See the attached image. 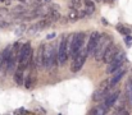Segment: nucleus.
<instances>
[{
    "instance_id": "obj_1",
    "label": "nucleus",
    "mask_w": 132,
    "mask_h": 115,
    "mask_svg": "<svg viewBox=\"0 0 132 115\" xmlns=\"http://www.w3.org/2000/svg\"><path fill=\"white\" fill-rule=\"evenodd\" d=\"M32 59V50H31V43L26 42L24 45H22L19 47V52H18V69L24 70Z\"/></svg>"
},
{
    "instance_id": "obj_2",
    "label": "nucleus",
    "mask_w": 132,
    "mask_h": 115,
    "mask_svg": "<svg viewBox=\"0 0 132 115\" xmlns=\"http://www.w3.org/2000/svg\"><path fill=\"white\" fill-rule=\"evenodd\" d=\"M112 43V37L110 35H100V38L95 46V50H94V55H95V59L96 60H101L103 59V55H104V51L106 50V47Z\"/></svg>"
},
{
    "instance_id": "obj_3",
    "label": "nucleus",
    "mask_w": 132,
    "mask_h": 115,
    "mask_svg": "<svg viewBox=\"0 0 132 115\" xmlns=\"http://www.w3.org/2000/svg\"><path fill=\"white\" fill-rule=\"evenodd\" d=\"M84 40H85V33L84 32H80V33L73 35L72 38H71V43L68 46V54L72 55V56H75L78 51H81Z\"/></svg>"
},
{
    "instance_id": "obj_4",
    "label": "nucleus",
    "mask_w": 132,
    "mask_h": 115,
    "mask_svg": "<svg viewBox=\"0 0 132 115\" xmlns=\"http://www.w3.org/2000/svg\"><path fill=\"white\" fill-rule=\"evenodd\" d=\"M58 61L56 51L54 49V45H49L44 49V67L45 68H53Z\"/></svg>"
},
{
    "instance_id": "obj_5",
    "label": "nucleus",
    "mask_w": 132,
    "mask_h": 115,
    "mask_svg": "<svg viewBox=\"0 0 132 115\" xmlns=\"http://www.w3.org/2000/svg\"><path fill=\"white\" fill-rule=\"evenodd\" d=\"M125 60H126V54H125V52H122V51H118V52H117V55L112 59V61H110V63H108V64H109V67L106 68V73H108V74H110V73H114L116 70H118V69L123 65Z\"/></svg>"
},
{
    "instance_id": "obj_6",
    "label": "nucleus",
    "mask_w": 132,
    "mask_h": 115,
    "mask_svg": "<svg viewBox=\"0 0 132 115\" xmlns=\"http://www.w3.org/2000/svg\"><path fill=\"white\" fill-rule=\"evenodd\" d=\"M56 58H58V61L59 64H64L68 59V40L67 37L62 38V42L59 45V50L56 52Z\"/></svg>"
},
{
    "instance_id": "obj_7",
    "label": "nucleus",
    "mask_w": 132,
    "mask_h": 115,
    "mask_svg": "<svg viewBox=\"0 0 132 115\" xmlns=\"http://www.w3.org/2000/svg\"><path fill=\"white\" fill-rule=\"evenodd\" d=\"M86 55H87V52H86V50L85 51H82V52H77L75 56H73V63H72V72H78L82 67H84V64H85V60H86Z\"/></svg>"
},
{
    "instance_id": "obj_8",
    "label": "nucleus",
    "mask_w": 132,
    "mask_h": 115,
    "mask_svg": "<svg viewBox=\"0 0 132 115\" xmlns=\"http://www.w3.org/2000/svg\"><path fill=\"white\" fill-rule=\"evenodd\" d=\"M119 51V49H118V46L117 45H113V43H110L108 47H106V50L104 51V55H103V60L108 64V63H110L112 61V59L117 55V52Z\"/></svg>"
},
{
    "instance_id": "obj_9",
    "label": "nucleus",
    "mask_w": 132,
    "mask_h": 115,
    "mask_svg": "<svg viewBox=\"0 0 132 115\" xmlns=\"http://www.w3.org/2000/svg\"><path fill=\"white\" fill-rule=\"evenodd\" d=\"M99 38H100V33L99 32H92L91 33V36L88 38V42H87V49H86V52L87 54H92L94 52V50H95V46H96V43H97V41H99Z\"/></svg>"
},
{
    "instance_id": "obj_10",
    "label": "nucleus",
    "mask_w": 132,
    "mask_h": 115,
    "mask_svg": "<svg viewBox=\"0 0 132 115\" xmlns=\"http://www.w3.org/2000/svg\"><path fill=\"white\" fill-rule=\"evenodd\" d=\"M44 49H45V46L41 45L39 47V50L36 51V56H32L34 58L35 67H44Z\"/></svg>"
},
{
    "instance_id": "obj_11",
    "label": "nucleus",
    "mask_w": 132,
    "mask_h": 115,
    "mask_svg": "<svg viewBox=\"0 0 132 115\" xmlns=\"http://www.w3.org/2000/svg\"><path fill=\"white\" fill-rule=\"evenodd\" d=\"M118 97H119V92H114V93H112V95H109V96H105V97H104V99H105V101H104V108H105V109L112 108V106L114 105V102L118 100Z\"/></svg>"
},
{
    "instance_id": "obj_12",
    "label": "nucleus",
    "mask_w": 132,
    "mask_h": 115,
    "mask_svg": "<svg viewBox=\"0 0 132 115\" xmlns=\"http://www.w3.org/2000/svg\"><path fill=\"white\" fill-rule=\"evenodd\" d=\"M125 73H126V70H121V72H118L117 74H114V77H112L110 78V81H108V84H109V88H112V87H114L121 79H122V77L125 76Z\"/></svg>"
},
{
    "instance_id": "obj_13",
    "label": "nucleus",
    "mask_w": 132,
    "mask_h": 115,
    "mask_svg": "<svg viewBox=\"0 0 132 115\" xmlns=\"http://www.w3.org/2000/svg\"><path fill=\"white\" fill-rule=\"evenodd\" d=\"M105 96H106V90H103V88L99 87V88L94 92V95H92V100L97 102V101H101Z\"/></svg>"
},
{
    "instance_id": "obj_14",
    "label": "nucleus",
    "mask_w": 132,
    "mask_h": 115,
    "mask_svg": "<svg viewBox=\"0 0 132 115\" xmlns=\"http://www.w3.org/2000/svg\"><path fill=\"white\" fill-rule=\"evenodd\" d=\"M14 82L17 83V84H23V70H21V69H18L15 73H14Z\"/></svg>"
},
{
    "instance_id": "obj_15",
    "label": "nucleus",
    "mask_w": 132,
    "mask_h": 115,
    "mask_svg": "<svg viewBox=\"0 0 132 115\" xmlns=\"http://www.w3.org/2000/svg\"><path fill=\"white\" fill-rule=\"evenodd\" d=\"M50 22H51V21L46 18V19H43V21L37 22L35 26H36V27H37V28L41 31V30H44V28H46V27H50Z\"/></svg>"
},
{
    "instance_id": "obj_16",
    "label": "nucleus",
    "mask_w": 132,
    "mask_h": 115,
    "mask_svg": "<svg viewBox=\"0 0 132 115\" xmlns=\"http://www.w3.org/2000/svg\"><path fill=\"white\" fill-rule=\"evenodd\" d=\"M85 4H86V14L90 15V14H92L94 13V10H95V6H94V3L91 1V0H86L85 1Z\"/></svg>"
},
{
    "instance_id": "obj_17",
    "label": "nucleus",
    "mask_w": 132,
    "mask_h": 115,
    "mask_svg": "<svg viewBox=\"0 0 132 115\" xmlns=\"http://www.w3.org/2000/svg\"><path fill=\"white\" fill-rule=\"evenodd\" d=\"M34 83H35V77L31 74V76L27 77V79H26V83H24L26 84V88H28V90L34 87Z\"/></svg>"
},
{
    "instance_id": "obj_18",
    "label": "nucleus",
    "mask_w": 132,
    "mask_h": 115,
    "mask_svg": "<svg viewBox=\"0 0 132 115\" xmlns=\"http://www.w3.org/2000/svg\"><path fill=\"white\" fill-rule=\"evenodd\" d=\"M49 19H50V21H59V19H60V14H59V12H56V10L50 12Z\"/></svg>"
},
{
    "instance_id": "obj_19",
    "label": "nucleus",
    "mask_w": 132,
    "mask_h": 115,
    "mask_svg": "<svg viewBox=\"0 0 132 115\" xmlns=\"http://www.w3.org/2000/svg\"><path fill=\"white\" fill-rule=\"evenodd\" d=\"M117 31H119V32L123 33L125 36H128V35H130V30H127L123 24H118V26H117Z\"/></svg>"
},
{
    "instance_id": "obj_20",
    "label": "nucleus",
    "mask_w": 132,
    "mask_h": 115,
    "mask_svg": "<svg viewBox=\"0 0 132 115\" xmlns=\"http://www.w3.org/2000/svg\"><path fill=\"white\" fill-rule=\"evenodd\" d=\"M68 19H71V21H76V19H78V17H77V10L72 9V10L68 13Z\"/></svg>"
},
{
    "instance_id": "obj_21",
    "label": "nucleus",
    "mask_w": 132,
    "mask_h": 115,
    "mask_svg": "<svg viewBox=\"0 0 132 115\" xmlns=\"http://www.w3.org/2000/svg\"><path fill=\"white\" fill-rule=\"evenodd\" d=\"M127 91H128V99L132 104V79H130L128 83H127Z\"/></svg>"
},
{
    "instance_id": "obj_22",
    "label": "nucleus",
    "mask_w": 132,
    "mask_h": 115,
    "mask_svg": "<svg viewBox=\"0 0 132 115\" xmlns=\"http://www.w3.org/2000/svg\"><path fill=\"white\" fill-rule=\"evenodd\" d=\"M87 14H86V12L85 10H77V17H78V19H82V18H85Z\"/></svg>"
},
{
    "instance_id": "obj_23",
    "label": "nucleus",
    "mask_w": 132,
    "mask_h": 115,
    "mask_svg": "<svg viewBox=\"0 0 132 115\" xmlns=\"http://www.w3.org/2000/svg\"><path fill=\"white\" fill-rule=\"evenodd\" d=\"M41 0H31V5L35 6V8H40L41 6Z\"/></svg>"
},
{
    "instance_id": "obj_24",
    "label": "nucleus",
    "mask_w": 132,
    "mask_h": 115,
    "mask_svg": "<svg viewBox=\"0 0 132 115\" xmlns=\"http://www.w3.org/2000/svg\"><path fill=\"white\" fill-rule=\"evenodd\" d=\"M80 5H81V0H72V8L80 9Z\"/></svg>"
},
{
    "instance_id": "obj_25",
    "label": "nucleus",
    "mask_w": 132,
    "mask_h": 115,
    "mask_svg": "<svg viewBox=\"0 0 132 115\" xmlns=\"http://www.w3.org/2000/svg\"><path fill=\"white\" fill-rule=\"evenodd\" d=\"M54 37H55V33H50V35H47V36H46L47 40H51V38H54Z\"/></svg>"
},
{
    "instance_id": "obj_26",
    "label": "nucleus",
    "mask_w": 132,
    "mask_h": 115,
    "mask_svg": "<svg viewBox=\"0 0 132 115\" xmlns=\"http://www.w3.org/2000/svg\"><path fill=\"white\" fill-rule=\"evenodd\" d=\"M126 43H127V45H128V46H130V45H131V38L126 37Z\"/></svg>"
},
{
    "instance_id": "obj_27",
    "label": "nucleus",
    "mask_w": 132,
    "mask_h": 115,
    "mask_svg": "<svg viewBox=\"0 0 132 115\" xmlns=\"http://www.w3.org/2000/svg\"><path fill=\"white\" fill-rule=\"evenodd\" d=\"M44 1H46V3H47V1H50V0H44Z\"/></svg>"
},
{
    "instance_id": "obj_28",
    "label": "nucleus",
    "mask_w": 132,
    "mask_h": 115,
    "mask_svg": "<svg viewBox=\"0 0 132 115\" xmlns=\"http://www.w3.org/2000/svg\"><path fill=\"white\" fill-rule=\"evenodd\" d=\"M96 1H101V0H96Z\"/></svg>"
}]
</instances>
